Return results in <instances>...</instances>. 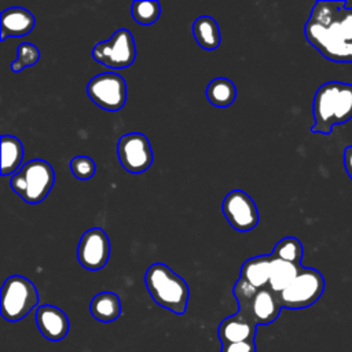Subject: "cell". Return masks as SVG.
Here are the masks:
<instances>
[{
	"label": "cell",
	"mask_w": 352,
	"mask_h": 352,
	"mask_svg": "<svg viewBox=\"0 0 352 352\" xmlns=\"http://www.w3.org/2000/svg\"><path fill=\"white\" fill-rule=\"evenodd\" d=\"M92 58L109 69H126L136 59V45L128 29H118L111 38L98 43Z\"/></svg>",
	"instance_id": "7"
},
{
	"label": "cell",
	"mask_w": 352,
	"mask_h": 352,
	"mask_svg": "<svg viewBox=\"0 0 352 352\" xmlns=\"http://www.w3.org/2000/svg\"><path fill=\"white\" fill-rule=\"evenodd\" d=\"M302 253H304V248H302V243L300 242V239H297L294 236H286V238H282L274 246L271 257L301 265Z\"/></svg>",
	"instance_id": "22"
},
{
	"label": "cell",
	"mask_w": 352,
	"mask_h": 352,
	"mask_svg": "<svg viewBox=\"0 0 352 352\" xmlns=\"http://www.w3.org/2000/svg\"><path fill=\"white\" fill-rule=\"evenodd\" d=\"M324 278L315 268L301 267L294 280L278 294L282 308L302 309L315 304L324 292Z\"/></svg>",
	"instance_id": "6"
},
{
	"label": "cell",
	"mask_w": 352,
	"mask_h": 352,
	"mask_svg": "<svg viewBox=\"0 0 352 352\" xmlns=\"http://www.w3.org/2000/svg\"><path fill=\"white\" fill-rule=\"evenodd\" d=\"M342 161H344V168H345L348 176L352 180V146L345 147L344 155H342Z\"/></svg>",
	"instance_id": "27"
},
{
	"label": "cell",
	"mask_w": 352,
	"mask_h": 352,
	"mask_svg": "<svg viewBox=\"0 0 352 352\" xmlns=\"http://www.w3.org/2000/svg\"><path fill=\"white\" fill-rule=\"evenodd\" d=\"M304 34L326 59L352 62V8L345 1H316Z\"/></svg>",
	"instance_id": "1"
},
{
	"label": "cell",
	"mask_w": 352,
	"mask_h": 352,
	"mask_svg": "<svg viewBox=\"0 0 352 352\" xmlns=\"http://www.w3.org/2000/svg\"><path fill=\"white\" fill-rule=\"evenodd\" d=\"M40 59V51L34 44L22 43L16 50V59L11 63V70L14 73L22 72L25 67L34 66Z\"/></svg>",
	"instance_id": "24"
},
{
	"label": "cell",
	"mask_w": 352,
	"mask_h": 352,
	"mask_svg": "<svg viewBox=\"0 0 352 352\" xmlns=\"http://www.w3.org/2000/svg\"><path fill=\"white\" fill-rule=\"evenodd\" d=\"M257 331V323L242 312H236L223 319L217 327V337L223 345L254 341Z\"/></svg>",
	"instance_id": "14"
},
{
	"label": "cell",
	"mask_w": 352,
	"mask_h": 352,
	"mask_svg": "<svg viewBox=\"0 0 352 352\" xmlns=\"http://www.w3.org/2000/svg\"><path fill=\"white\" fill-rule=\"evenodd\" d=\"M110 250L107 234L100 227H94L82 234L77 246V258L84 268L98 271L107 264Z\"/></svg>",
	"instance_id": "11"
},
{
	"label": "cell",
	"mask_w": 352,
	"mask_h": 352,
	"mask_svg": "<svg viewBox=\"0 0 352 352\" xmlns=\"http://www.w3.org/2000/svg\"><path fill=\"white\" fill-rule=\"evenodd\" d=\"M23 144L12 135L1 136V175H15L22 165Z\"/></svg>",
	"instance_id": "19"
},
{
	"label": "cell",
	"mask_w": 352,
	"mask_h": 352,
	"mask_svg": "<svg viewBox=\"0 0 352 352\" xmlns=\"http://www.w3.org/2000/svg\"><path fill=\"white\" fill-rule=\"evenodd\" d=\"M69 165H70V170H72L73 176L80 180H88V179L94 177V175L96 172V165H95L94 160L87 155H77V157L72 158Z\"/></svg>",
	"instance_id": "25"
},
{
	"label": "cell",
	"mask_w": 352,
	"mask_h": 352,
	"mask_svg": "<svg viewBox=\"0 0 352 352\" xmlns=\"http://www.w3.org/2000/svg\"><path fill=\"white\" fill-rule=\"evenodd\" d=\"M36 324L41 336L50 341L63 340L70 329L67 315L58 307L51 304L38 305L36 309Z\"/></svg>",
	"instance_id": "13"
},
{
	"label": "cell",
	"mask_w": 352,
	"mask_h": 352,
	"mask_svg": "<svg viewBox=\"0 0 352 352\" xmlns=\"http://www.w3.org/2000/svg\"><path fill=\"white\" fill-rule=\"evenodd\" d=\"M192 34L197 41V44L208 51L216 50L221 43V34L220 28L217 22L209 16L202 15L198 16L192 23Z\"/></svg>",
	"instance_id": "18"
},
{
	"label": "cell",
	"mask_w": 352,
	"mask_h": 352,
	"mask_svg": "<svg viewBox=\"0 0 352 352\" xmlns=\"http://www.w3.org/2000/svg\"><path fill=\"white\" fill-rule=\"evenodd\" d=\"M38 305V292L32 280L22 275L8 276L1 286L0 312L8 322H18Z\"/></svg>",
	"instance_id": "5"
},
{
	"label": "cell",
	"mask_w": 352,
	"mask_h": 352,
	"mask_svg": "<svg viewBox=\"0 0 352 352\" xmlns=\"http://www.w3.org/2000/svg\"><path fill=\"white\" fill-rule=\"evenodd\" d=\"M55 183V172L50 162L36 158L21 166L11 176L10 186L25 202L40 204L47 198Z\"/></svg>",
	"instance_id": "4"
},
{
	"label": "cell",
	"mask_w": 352,
	"mask_h": 352,
	"mask_svg": "<svg viewBox=\"0 0 352 352\" xmlns=\"http://www.w3.org/2000/svg\"><path fill=\"white\" fill-rule=\"evenodd\" d=\"M221 210L228 224L239 232H248L258 223L257 206L242 190L230 191L223 199Z\"/></svg>",
	"instance_id": "10"
},
{
	"label": "cell",
	"mask_w": 352,
	"mask_h": 352,
	"mask_svg": "<svg viewBox=\"0 0 352 352\" xmlns=\"http://www.w3.org/2000/svg\"><path fill=\"white\" fill-rule=\"evenodd\" d=\"M221 352H256V341H243L223 345Z\"/></svg>",
	"instance_id": "26"
},
{
	"label": "cell",
	"mask_w": 352,
	"mask_h": 352,
	"mask_svg": "<svg viewBox=\"0 0 352 352\" xmlns=\"http://www.w3.org/2000/svg\"><path fill=\"white\" fill-rule=\"evenodd\" d=\"M89 311L91 315L102 323L114 322L120 318L122 311L120 297L113 292H100L92 297Z\"/></svg>",
	"instance_id": "17"
},
{
	"label": "cell",
	"mask_w": 352,
	"mask_h": 352,
	"mask_svg": "<svg viewBox=\"0 0 352 352\" xmlns=\"http://www.w3.org/2000/svg\"><path fill=\"white\" fill-rule=\"evenodd\" d=\"M205 95L210 104L216 107H228L236 99V87L228 78L216 77L208 84Z\"/></svg>",
	"instance_id": "20"
},
{
	"label": "cell",
	"mask_w": 352,
	"mask_h": 352,
	"mask_svg": "<svg viewBox=\"0 0 352 352\" xmlns=\"http://www.w3.org/2000/svg\"><path fill=\"white\" fill-rule=\"evenodd\" d=\"M271 256H254L248 258L242 267L239 278L246 280L256 289L268 287L270 275H271Z\"/></svg>",
	"instance_id": "16"
},
{
	"label": "cell",
	"mask_w": 352,
	"mask_h": 352,
	"mask_svg": "<svg viewBox=\"0 0 352 352\" xmlns=\"http://www.w3.org/2000/svg\"><path fill=\"white\" fill-rule=\"evenodd\" d=\"M312 133L330 135L334 125L345 124L352 118V84L329 81L315 92L312 102Z\"/></svg>",
	"instance_id": "2"
},
{
	"label": "cell",
	"mask_w": 352,
	"mask_h": 352,
	"mask_svg": "<svg viewBox=\"0 0 352 352\" xmlns=\"http://www.w3.org/2000/svg\"><path fill=\"white\" fill-rule=\"evenodd\" d=\"M36 25V18L23 7H11L0 15V40L29 34Z\"/></svg>",
	"instance_id": "15"
},
{
	"label": "cell",
	"mask_w": 352,
	"mask_h": 352,
	"mask_svg": "<svg viewBox=\"0 0 352 352\" xmlns=\"http://www.w3.org/2000/svg\"><path fill=\"white\" fill-rule=\"evenodd\" d=\"M89 99L107 111H118L126 102L125 80L113 72L100 73L91 78L87 85Z\"/></svg>",
	"instance_id": "8"
},
{
	"label": "cell",
	"mask_w": 352,
	"mask_h": 352,
	"mask_svg": "<svg viewBox=\"0 0 352 352\" xmlns=\"http://www.w3.org/2000/svg\"><path fill=\"white\" fill-rule=\"evenodd\" d=\"M117 157L125 170L131 173L146 172L153 164L151 144L143 133H126L117 143Z\"/></svg>",
	"instance_id": "9"
},
{
	"label": "cell",
	"mask_w": 352,
	"mask_h": 352,
	"mask_svg": "<svg viewBox=\"0 0 352 352\" xmlns=\"http://www.w3.org/2000/svg\"><path fill=\"white\" fill-rule=\"evenodd\" d=\"M150 297L162 308L183 315L187 309L190 289L187 282L164 263L151 264L144 275Z\"/></svg>",
	"instance_id": "3"
},
{
	"label": "cell",
	"mask_w": 352,
	"mask_h": 352,
	"mask_svg": "<svg viewBox=\"0 0 352 352\" xmlns=\"http://www.w3.org/2000/svg\"><path fill=\"white\" fill-rule=\"evenodd\" d=\"M161 14V6L158 1L151 0H136L131 6L132 18L143 26L153 25L158 21Z\"/></svg>",
	"instance_id": "23"
},
{
	"label": "cell",
	"mask_w": 352,
	"mask_h": 352,
	"mask_svg": "<svg viewBox=\"0 0 352 352\" xmlns=\"http://www.w3.org/2000/svg\"><path fill=\"white\" fill-rule=\"evenodd\" d=\"M282 305L278 294L270 287H263L256 292L248 307L238 309L239 312L252 318L257 326H267L278 319Z\"/></svg>",
	"instance_id": "12"
},
{
	"label": "cell",
	"mask_w": 352,
	"mask_h": 352,
	"mask_svg": "<svg viewBox=\"0 0 352 352\" xmlns=\"http://www.w3.org/2000/svg\"><path fill=\"white\" fill-rule=\"evenodd\" d=\"M300 270H301V265L272 257L268 287L275 294H279L294 280V278L298 275Z\"/></svg>",
	"instance_id": "21"
}]
</instances>
